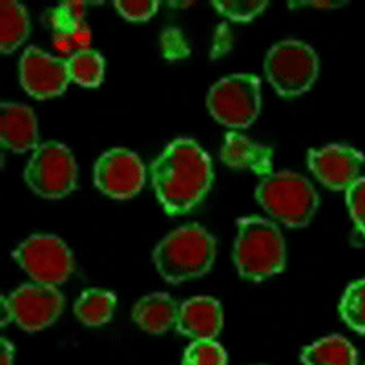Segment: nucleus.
Wrapping results in <instances>:
<instances>
[{"instance_id": "obj_1", "label": "nucleus", "mask_w": 365, "mask_h": 365, "mask_svg": "<svg viewBox=\"0 0 365 365\" xmlns=\"http://www.w3.org/2000/svg\"><path fill=\"white\" fill-rule=\"evenodd\" d=\"M150 172L159 203L172 216L200 205L214 178L210 155L190 137L168 143L152 161Z\"/></svg>"}, {"instance_id": "obj_2", "label": "nucleus", "mask_w": 365, "mask_h": 365, "mask_svg": "<svg viewBox=\"0 0 365 365\" xmlns=\"http://www.w3.org/2000/svg\"><path fill=\"white\" fill-rule=\"evenodd\" d=\"M234 263L241 278L250 282H262L282 272L285 269V240L278 225L259 216L237 220Z\"/></svg>"}, {"instance_id": "obj_3", "label": "nucleus", "mask_w": 365, "mask_h": 365, "mask_svg": "<svg viewBox=\"0 0 365 365\" xmlns=\"http://www.w3.org/2000/svg\"><path fill=\"white\" fill-rule=\"evenodd\" d=\"M216 257V237L201 225L166 234L154 250V263L166 282L181 283L208 272Z\"/></svg>"}, {"instance_id": "obj_4", "label": "nucleus", "mask_w": 365, "mask_h": 365, "mask_svg": "<svg viewBox=\"0 0 365 365\" xmlns=\"http://www.w3.org/2000/svg\"><path fill=\"white\" fill-rule=\"evenodd\" d=\"M256 200L274 220L287 227H305L319 205L312 182L292 170L270 172L262 178L256 187Z\"/></svg>"}, {"instance_id": "obj_5", "label": "nucleus", "mask_w": 365, "mask_h": 365, "mask_svg": "<svg viewBox=\"0 0 365 365\" xmlns=\"http://www.w3.org/2000/svg\"><path fill=\"white\" fill-rule=\"evenodd\" d=\"M263 66L267 79L279 96L294 97L312 86L319 61L311 44L299 38H283L270 48Z\"/></svg>"}, {"instance_id": "obj_6", "label": "nucleus", "mask_w": 365, "mask_h": 365, "mask_svg": "<svg viewBox=\"0 0 365 365\" xmlns=\"http://www.w3.org/2000/svg\"><path fill=\"white\" fill-rule=\"evenodd\" d=\"M207 104L220 123L230 128H247L262 110V83L254 73L227 75L212 84Z\"/></svg>"}, {"instance_id": "obj_7", "label": "nucleus", "mask_w": 365, "mask_h": 365, "mask_svg": "<svg viewBox=\"0 0 365 365\" xmlns=\"http://www.w3.org/2000/svg\"><path fill=\"white\" fill-rule=\"evenodd\" d=\"M24 179L35 194L58 200L70 194L77 185V161L63 143H42L26 165Z\"/></svg>"}, {"instance_id": "obj_8", "label": "nucleus", "mask_w": 365, "mask_h": 365, "mask_svg": "<svg viewBox=\"0 0 365 365\" xmlns=\"http://www.w3.org/2000/svg\"><path fill=\"white\" fill-rule=\"evenodd\" d=\"M13 257L35 283L58 285L73 270V256L68 245L53 234H34L13 250Z\"/></svg>"}, {"instance_id": "obj_9", "label": "nucleus", "mask_w": 365, "mask_h": 365, "mask_svg": "<svg viewBox=\"0 0 365 365\" xmlns=\"http://www.w3.org/2000/svg\"><path fill=\"white\" fill-rule=\"evenodd\" d=\"M99 190L115 200H128L139 194L145 185V165L128 148H110L99 155L93 168Z\"/></svg>"}, {"instance_id": "obj_10", "label": "nucleus", "mask_w": 365, "mask_h": 365, "mask_svg": "<svg viewBox=\"0 0 365 365\" xmlns=\"http://www.w3.org/2000/svg\"><path fill=\"white\" fill-rule=\"evenodd\" d=\"M8 296L15 324L28 332L50 327L64 309V296L55 285L28 283Z\"/></svg>"}, {"instance_id": "obj_11", "label": "nucleus", "mask_w": 365, "mask_h": 365, "mask_svg": "<svg viewBox=\"0 0 365 365\" xmlns=\"http://www.w3.org/2000/svg\"><path fill=\"white\" fill-rule=\"evenodd\" d=\"M68 61L46 53L37 46H29L21 57V83L29 96L50 99L61 96L70 84Z\"/></svg>"}, {"instance_id": "obj_12", "label": "nucleus", "mask_w": 365, "mask_h": 365, "mask_svg": "<svg viewBox=\"0 0 365 365\" xmlns=\"http://www.w3.org/2000/svg\"><path fill=\"white\" fill-rule=\"evenodd\" d=\"M309 168L331 190H347L358 178L365 155L351 145H325L309 150Z\"/></svg>"}, {"instance_id": "obj_13", "label": "nucleus", "mask_w": 365, "mask_h": 365, "mask_svg": "<svg viewBox=\"0 0 365 365\" xmlns=\"http://www.w3.org/2000/svg\"><path fill=\"white\" fill-rule=\"evenodd\" d=\"M175 327L192 340H214L223 327V309L212 296H194L179 305Z\"/></svg>"}, {"instance_id": "obj_14", "label": "nucleus", "mask_w": 365, "mask_h": 365, "mask_svg": "<svg viewBox=\"0 0 365 365\" xmlns=\"http://www.w3.org/2000/svg\"><path fill=\"white\" fill-rule=\"evenodd\" d=\"M0 141L13 152L37 148L38 125L34 108L21 103H2L0 106Z\"/></svg>"}, {"instance_id": "obj_15", "label": "nucleus", "mask_w": 365, "mask_h": 365, "mask_svg": "<svg viewBox=\"0 0 365 365\" xmlns=\"http://www.w3.org/2000/svg\"><path fill=\"white\" fill-rule=\"evenodd\" d=\"M220 155L225 165L236 170H250L262 178L272 172V146L252 141L237 132L227 133Z\"/></svg>"}, {"instance_id": "obj_16", "label": "nucleus", "mask_w": 365, "mask_h": 365, "mask_svg": "<svg viewBox=\"0 0 365 365\" xmlns=\"http://www.w3.org/2000/svg\"><path fill=\"white\" fill-rule=\"evenodd\" d=\"M178 311L179 305L170 294L154 292L135 303L132 318L143 331L150 332V334H163L175 325Z\"/></svg>"}, {"instance_id": "obj_17", "label": "nucleus", "mask_w": 365, "mask_h": 365, "mask_svg": "<svg viewBox=\"0 0 365 365\" xmlns=\"http://www.w3.org/2000/svg\"><path fill=\"white\" fill-rule=\"evenodd\" d=\"M303 365H356L354 345L340 334H329L302 351Z\"/></svg>"}, {"instance_id": "obj_18", "label": "nucleus", "mask_w": 365, "mask_h": 365, "mask_svg": "<svg viewBox=\"0 0 365 365\" xmlns=\"http://www.w3.org/2000/svg\"><path fill=\"white\" fill-rule=\"evenodd\" d=\"M117 298L106 289H88L77 298L73 305L75 316L90 327L108 324L115 311Z\"/></svg>"}, {"instance_id": "obj_19", "label": "nucleus", "mask_w": 365, "mask_h": 365, "mask_svg": "<svg viewBox=\"0 0 365 365\" xmlns=\"http://www.w3.org/2000/svg\"><path fill=\"white\" fill-rule=\"evenodd\" d=\"M28 34V9L13 0H2L0 2V50L9 53L26 41Z\"/></svg>"}, {"instance_id": "obj_20", "label": "nucleus", "mask_w": 365, "mask_h": 365, "mask_svg": "<svg viewBox=\"0 0 365 365\" xmlns=\"http://www.w3.org/2000/svg\"><path fill=\"white\" fill-rule=\"evenodd\" d=\"M71 81L81 86H99L104 77V58L93 50H83L68 57Z\"/></svg>"}, {"instance_id": "obj_21", "label": "nucleus", "mask_w": 365, "mask_h": 365, "mask_svg": "<svg viewBox=\"0 0 365 365\" xmlns=\"http://www.w3.org/2000/svg\"><path fill=\"white\" fill-rule=\"evenodd\" d=\"M340 314L349 327L365 334V278L347 285L340 299Z\"/></svg>"}, {"instance_id": "obj_22", "label": "nucleus", "mask_w": 365, "mask_h": 365, "mask_svg": "<svg viewBox=\"0 0 365 365\" xmlns=\"http://www.w3.org/2000/svg\"><path fill=\"white\" fill-rule=\"evenodd\" d=\"M182 365H227V351L214 340H197L187 347Z\"/></svg>"}, {"instance_id": "obj_23", "label": "nucleus", "mask_w": 365, "mask_h": 365, "mask_svg": "<svg viewBox=\"0 0 365 365\" xmlns=\"http://www.w3.org/2000/svg\"><path fill=\"white\" fill-rule=\"evenodd\" d=\"M84 9L86 4L83 2H64L53 8L50 15V22L55 31H63V34H71L77 26L83 24Z\"/></svg>"}, {"instance_id": "obj_24", "label": "nucleus", "mask_w": 365, "mask_h": 365, "mask_svg": "<svg viewBox=\"0 0 365 365\" xmlns=\"http://www.w3.org/2000/svg\"><path fill=\"white\" fill-rule=\"evenodd\" d=\"M349 214L353 220L354 227L365 234V178H358L351 187L345 190Z\"/></svg>"}, {"instance_id": "obj_25", "label": "nucleus", "mask_w": 365, "mask_h": 365, "mask_svg": "<svg viewBox=\"0 0 365 365\" xmlns=\"http://www.w3.org/2000/svg\"><path fill=\"white\" fill-rule=\"evenodd\" d=\"M212 6L220 13L227 15L234 21H250L267 8V2H243V0H232V2H212Z\"/></svg>"}, {"instance_id": "obj_26", "label": "nucleus", "mask_w": 365, "mask_h": 365, "mask_svg": "<svg viewBox=\"0 0 365 365\" xmlns=\"http://www.w3.org/2000/svg\"><path fill=\"white\" fill-rule=\"evenodd\" d=\"M115 9L123 15L125 19L130 21H146L158 11L159 2H150V0H143V2H132V0H126V2H115Z\"/></svg>"}, {"instance_id": "obj_27", "label": "nucleus", "mask_w": 365, "mask_h": 365, "mask_svg": "<svg viewBox=\"0 0 365 365\" xmlns=\"http://www.w3.org/2000/svg\"><path fill=\"white\" fill-rule=\"evenodd\" d=\"M161 50L165 57L168 58H182L190 53V48H188L182 34L174 28L166 29L165 34L161 35Z\"/></svg>"}, {"instance_id": "obj_28", "label": "nucleus", "mask_w": 365, "mask_h": 365, "mask_svg": "<svg viewBox=\"0 0 365 365\" xmlns=\"http://www.w3.org/2000/svg\"><path fill=\"white\" fill-rule=\"evenodd\" d=\"M71 37H73L75 46H77V51L90 50V42H91V29L88 24H81L71 31Z\"/></svg>"}, {"instance_id": "obj_29", "label": "nucleus", "mask_w": 365, "mask_h": 365, "mask_svg": "<svg viewBox=\"0 0 365 365\" xmlns=\"http://www.w3.org/2000/svg\"><path fill=\"white\" fill-rule=\"evenodd\" d=\"M53 42H55V48H57L61 53H66V55H70V57L73 53H77V46H75V41H73V37H71V34L55 31Z\"/></svg>"}, {"instance_id": "obj_30", "label": "nucleus", "mask_w": 365, "mask_h": 365, "mask_svg": "<svg viewBox=\"0 0 365 365\" xmlns=\"http://www.w3.org/2000/svg\"><path fill=\"white\" fill-rule=\"evenodd\" d=\"M13 358H15V347L11 341L2 338L0 344V365H13Z\"/></svg>"}, {"instance_id": "obj_31", "label": "nucleus", "mask_w": 365, "mask_h": 365, "mask_svg": "<svg viewBox=\"0 0 365 365\" xmlns=\"http://www.w3.org/2000/svg\"><path fill=\"white\" fill-rule=\"evenodd\" d=\"M9 322H15V319H13V309L11 303H9V296L4 294L2 296V327H6Z\"/></svg>"}, {"instance_id": "obj_32", "label": "nucleus", "mask_w": 365, "mask_h": 365, "mask_svg": "<svg viewBox=\"0 0 365 365\" xmlns=\"http://www.w3.org/2000/svg\"><path fill=\"white\" fill-rule=\"evenodd\" d=\"M303 6H311V8H336V2H307Z\"/></svg>"}]
</instances>
